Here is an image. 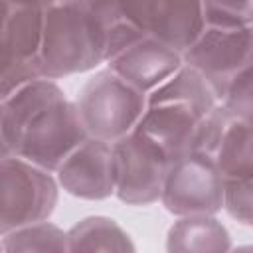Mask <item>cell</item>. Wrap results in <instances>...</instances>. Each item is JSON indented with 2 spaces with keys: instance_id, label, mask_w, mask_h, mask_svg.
<instances>
[{
  "instance_id": "6da1fadb",
  "label": "cell",
  "mask_w": 253,
  "mask_h": 253,
  "mask_svg": "<svg viewBox=\"0 0 253 253\" xmlns=\"http://www.w3.org/2000/svg\"><path fill=\"white\" fill-rule=\"evenodd\" d=\"M0 103L10 154L47 172L87 138L75 103L51 79L28 81Z\"/></svg>"
},
{
  "instance_id": "7a4b0ae2",
  "label": "cell",
  "mask_w": 253,
  "mask_h": 253,
  "mask_svg": "<svg viewBox=\"0 0 253 253\" xmlns=\"http://www.w3.org/2000/svg\"><path fill=\"white\" fill-rule=\"evenodd\" d=\"M215 105L208 83L192 67L180 65L154 87L136 126L156 140L172 162L194 148L200 125Z\"/></svg>"
},
{
  "instance_id": "3957f363",
  "label": "cell",
  "mask_w": 253,
  "mask_h": 253,
  "mask_svg": "<svg viewBox=\"0 0 253 253\" xmlns=\"http://www.w3.org/2000/svg\"><path fill=\"white\" fill-rule=\"evenodd\" d=\"M107 53L105 32L85 12L61 0L43 10L38 49L40 77L57 79L93 69L107 61Z\"/></svg>"
},
{
  "instance_id": "277c9868",
  "label": "cell",
  "mask_w": 253,
  "mask_h": 253,
  "mask_svg": "<svg viewBox=\"0 0 253 253\" xmlns=\"http://www.w3.org/2000/svg\"><path fill=\"white\" fill-rule=\"evenodd\" d=\"M144 105V93L111 69L91 77L75 103L87 136L111 144L138 125Z\"/></svg>"
},
{
  "instance_id": "5b68a950",
  "label": "cell",
  "mask_w": 253,
  "mask_h": 253,
  "mask_svg": "<svg viewBox=\"0 0 253 253\" xmlns=\"http://www.w3.org/2000/svg\"><path fill=\"white\" fill-rule=\"evenodd\" d=\"M251 26L204 24L198 38L182 51V63L192 67L221 101L233 79L251 67Z\"/></svg>"
},
{
  "instance_id": "8992f818",
  "label": "cell",
  "mask_w": 253,
  "mask_h": 253,
  "mask_svg": "<svg viewBox=\"0 0 253 253\" xmlns=\"http://www.w3.org/2000/svg\"><path fill=\"white\" fill-rule=\"evenodd\" d=\"M55 202L57 186L47 170L18 156L0 160V235L47 219Z\"/></svg>"
},
{
  "instance_id": "52a82bcc",
  "label": "cell",
  "mask_w": 253,
  "mask_h": 253,
  "mask_svg": "<svg viewBox=\"0 0 253 253\" xmlns=\"http://www.w3.org/2000/svg\"><path fill=\"white\" fill-rule=\"evenodd\" d=\"M113 164L115 194L121 202L146 206L160 200L170 158L138 126L113 142Z\"/></svg>"
},
{
  "instance_id": "ba28073f",
  "label": "cell",
  "mask_w": 253,
  "mask_h": 253,
  "mask_svg": "<svg viewBox=\"0 0 253 253\" xmlns=\"http://www.w3.org/2000/svg\"><path fill=\"white\" fill-rule=\"evenodd\" d=\"M42 18L43 10L0 0V101L40 77Z\"/></svg>"
},
{
  "instance_id": "9c48e42d",
  "label": "cell",
  "mask_w": 253,
  "mask_h": 253,
  "mask_svg": "<svg viewBox=\"0 0 253 253\" xmlns=\"http://www.w3.org/2000/svg\"><path fill=\"white\" fill-rule=\"evenodd\" d=\"M160 200L174 215H211L223 208V176L211 156L190 150L170 162Z\"/></svg>"
},
{
  "instance_id": "30bf717a",
  "label": "cell",
  "mask_w": 253,
  "mask_h": 253,
  "mask_svg": "<svg viewBox=\"0 0 253 253\" xmlns=\"http://www.w3.org/2000/svg\"><path fill=\"white\" fill-rule=\"evenodd\" d=\"M125 20L142 36L184 51L202 32L200 0H121Z\"/></svg>"
},
{
  "instance_id": "8fae6325",
  "label": "cell",
  "mask_w": 253,
  "mask_h": 253,
  "mask_svg": "<svg viewBox=\"0 0 253 253\" xmlns=\"http://www.w3.org/2000/svg\"><path fill=\"white\" fill-rule=\"evenodd\" d=\"M57 180L65 192L85 200H103L115 194L113 144L85 138L57 166Z\"/></svg>"
},
{
  "instance_id": "7c38bea8",
  "label": "cell",
  "mask_w": 253,
  "mask_h": 253,
  "mask_svg": "<svg viewBox=\"0 0 253 253\" xmlns=\"http://www.w3.org/2000/svg\"><path fill=\"white\" fill-rule=\"evenodd\" d=\"M107 63L111 71L138 91L146 93L180 69L182 53L154 38L140 34L119 47L107 59Z\"/></svg>"
},
{
  "instance_id": "4fadbf2b",
  "label": "cell",
  "mask_w": 253,
  "mask_h": 253,
  "mask_svg": "<svg viewBox=\"0 0 253 253\" xmlns=\"http://www.w3.org/2000/svg\"><path fill=\"white\" fill-rule=\"evenodd\" d=\"M168 251H227L231 247L227 229L211 215H182L166 239Z\"/></svg>"
},
{
  "instance_id": "5bb4252c",
  "label": "cell",
  "mask_w": 253,
  "mask_h": 253,
  "mask_svg": "<svg viewBox=\"0 0 253 253\" xmlns=\"http://www.w3.org/2000/svg\"><path fill=\"white\" fill-rule=\"evenodd\" d=\"M128 235L109 217H85L67 233V251H132Z\"/></svg>"
},
{
  "instance_id": "9a60e30c",
  "label": "cell",
  "mask_w": 253,
  "mask_h": 253,
  "mask_svg": "<svg viewBox=\"0 0 253 253\" xmlns=\"http://www.w3.org/2000/svg\"><path fill=\"white\" fill-rule=\"evenodd\" d=\"M67 2L75 8H79L81 12H85L91 20H95L101 30L107 36V59L125 43H128L130 40L138 38L140 34L125 20L123 16V8H121V0H61Z\"/></svg>"
},
{
  "instance_id": "2e32d148",
  "label": "cell",
  "mask_w": 253,
  "mask_h": 253,
  "mask_svg": "<svg viewBox=\"0 0 253 253\" xmlns=\"http://www.w3.org/2000/svg\"><path fill=\"white\" fill-rule=\"evenodd\" d=\"M2 247L6 251H67V233L53 223L36 221L6 233Z\"/></svg>"
},
{
  "instance_id": "e0dca14e",
  "label": "cell",
  "mask_w": 253,
  "mask_h": 253,
  "mask_svg": "<svg viewBox=\"0 0 253 253\" xmlns=\"http://www.w3.org/2000/svg\"><path fill=\"white\" fill-rule=\"evenodd\" d=\"M204 24L210 26H251V0H200Z\"/></svg>"
},
{
  "instance_id": "ac0fdd59",
  "label": "cell",
  "mask_w": 253,
  "mask_h": 253,
  "mask_svg": "<svg viewBox=\"0 0 253 253\" xmlns=\"http://www.w3.org/2000/svg\"><path fill=\"white\" fill-rule=\"evenodd\" d=\"M223 206L231 217L249 225L253 219V184L251 178L223 180Z\"/></svg>"
},
{
  "instance_id": "d6986e66",
  "label": "cell",
  "mask_w": 253,
  "mask_h": 253,
  "mask_svg": "<svg viewBox=\"0 0 253 253\" xmlns=\"http://www.w3.org/2000/svg\"><path fill=\"white\" fill-rule=\"evenodd\" d=\"M221 105L231 115L251 121V109H253V105H251V67L243 69L233 79V83L227 87V91L221 99Z\"/></svg>"
},
{
  "instance_id": "ffe728a7",
  "label": "cell",
  "mask_w": 253,
  "mask_h": 253,
  "mask_svg": "<svg viewBox=\"0 0 253 253\" xmlns=\"http://www.w3.org/2000/svg\"><path fill=\"white\" fill-rule=\"evenodd\" d=\"M12 4H18V6H28V8H36V10H45L49 8L51 4H55L57 0H10Z\"/></svg>"
},
{
  "instance_id": "44dd1931",
  "label": "cell",
  "mask_w": 253,
  "mask_h": 253,
  "mask_svg": "<svg viewBox=\"0 0 253 253\" xmlns=\"http://www.w3.org/2000/svg\"><path fill=\"white\" fill-rule=\"evenodd\" d=\"M6 156H12L10 154V148H8V142H6V136H4V125H2V103H0V160L6 158Z\"/></svg>"
},
{
  "instance_id": "7402d4cb",
  "label": "cell",
  "mask_w": 253,
  "mask_h": 253,
  "mask_svg": "<svg viewBox=\"0 0 253 253\" xmlns=\"http://www.w3.org/2000/svg\"><path fill=\"white\" fill-rule=\"evenodd\" d=\"M0 249H4V247H2V245H0Z\"/></svg>"
}]
</instances>
